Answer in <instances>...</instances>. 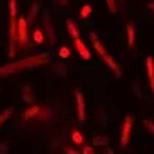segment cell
<instances>
[{
  "mask_svg": "<svg viewBox=\"0 0 154 154\" xmlns=\"http://www.w3.org/2000/svg\"><path fill=\"white\" fill-rule=\"evenodd\" d=\"M9 14L10 22H17V0H9Z\"/></svg>",
  "mask_w": 154,
  "mask_h": 154,
  "instance_id": "cell-14",
  "label": "cell"
},
{
  "mask_svg": "<svg viewBox=\"0 0 154 154\" xmlns=\"http://www.w3.org/2000/svg\"><path fill=\"white\" fill-rule=\"evenodd\" d=\"M75 48H76V51H78V54L82 56L83 59H91V54H90V51H88V48H86V44L78 37V39H75Z\"/></svg>",
  "mask_w": 154,
  "mask_h": 154,
  "instance_id": "cell-6",
  "label": "cell"
},
{
  "mask_svg": "<svg viewBox=\"0 0 154 154\" xmlns=\"http://www.w3.org/2000/svg\"><path fill=\"white\" fill-rule=\"evenodd\" d=\"M132 125H134V117L127 115L124 119V125H122V134H120V147L125 149L129 142H131V134H132Z\"/></svg>",
  "mask_w": 154,
  "mask_h": 154,
  "instance_id": "cell-2",
  "label": "cell"
},
{
  "mask_svg": "<svg viewBox=\"0 0 154 154\" xmlns=\"http://www.w3.org/2000/svg\"><path fill=\"white\" fill-rule=\"evenodd\" d=\"M71 139H73V142H75V144H78V146H82V144H83V136H82V132L76 131V129L71 132Z\"/></svg>",
  "mask_w": 154,
  "mask_h": 154,
  "instance_id": "cell-19",
  "label": "cell"
},
{
  "mask_svg": "<svg viewBox=\"0 0 154 154\" xmlns=\"http://www.w3.org/2000/svg\"><path fill=\"white\" fill-rule=\"evenodd\" d=\"M49 61V53H41V54L36 56H29V58L19 59V61H14L17 69H29V68H36V66H41V64L48 63Z\"/></svg>",
  "mask_w": 154,
  "mask_h": 154,
  "instance_id": "cell-1",
  "label": "cell"
},
{
  "mask_svg": "<svg viewBox=\"0 0 154 154\" xmlns=\"http://www.w3.org/2000/svg\"><path fill=\"white\" fill-rule=\"evenodd\" d=\"M105 2H107V7H109L110 12L115 14V12H117V2H115V0H105Z\"/></svg>",
  "mask_w": 154,
  "mask_h": 154,
  "instance_id": "cell-22",
  "label": "cell"
},
{
  "mask_svg": "<svg viewBox=\"0 0 154 154\" xmlns=\"http://www.w3.org/2000/svg\"><path fill=\"white\" fill-rule=\"evenodd\" d=\"M41 113V107H37V105H31L26 112L22 113V119L24 120H31V119H37V115Z\"/></svg>",
  "mask_w": 154,
  "mask_h": 154,
  "instance_id": "cell-8",
  "label": "cell"
},
{
  "mask_svg": "<svg viewBox=\"0 0 154 154\" xmlns=\"http://www.w3.org/2000/svg\"><path fill=\"white\" fill-rule=\"evenodd\" d=\"M56 69H58V73L61 75V76H66V73H68V66H66L64 63L56 64Z\"/></svg>",
  "mask_w": 154,
  "mask_h": 154,
  "instance_id": "cell-21",
  "label": "cell"
},
{
  "mask_svg": "<svg viewBox=\"0 0 154 154\" xmlns=\"http://www.w3.org/2000/svg\"><path fill=\"white\" fill-rule=\"evenodd\" d=\"M37 12H39V2H34V4H32V7H31V10H29V15L26 17L29 24H32L34 20H36Z\"/></svg>",
  "mask_w": 154,
  "mask_h": 154,
  "instance_id": "cell-15",
  "label": "cell"
},
{
  "mask_svg": "<svg viewBox=\"0 0 154 154\" xmlns=\"http://www.w3.org/2000/svg\"><path fill=\"white\" fill-rule=\"evenodd\" d=\"M103 61L107 63V66H109V68L112 69L113 73H115V76H117V78H120V76H122V69H120V66H119V63H117V61L113 59V56H110L109 53H107V54L103 56Z\"/></svg>",
  "mask_w": 154,
  "mask_h": 154,
  "instance_id": "cell-5",
  "label": "cell"
},
{
  "mask_svg": "<svg viewBox=\"0 0 154 154\" xmlns=\"http://www.w3.org/2000/svg\"><path fill=\"white\" fill-rule=\"evenodd\" d=\"M9 149L10 146L7 142H0V154H9Z\"/></svg>",
  "mask_w": 154,
  "mask_h": 154,
  "instance_id": "cell-25",
  "label": "cell"
},
{
  "mask_svg": "<svg viewBox=\"0 0 154 154\" xmlns=\"http://www.w3.org/2000/svg\"><path fill=\"white\" fill-rule=\"evenodd\" d=\"M152 9H154V4H152Z\"/></svg>",
  "mask_w": 154,
  "mask_h": 154,
  "instance_id": "cell-31",
  "label": "cell"
},
{
  "mask_svg": "<svg viewBox=\"0 0 154 154\" xmlns=\"http://www.w3.org/2000/svg\"><path fill=\"white\" fill-rule=\"evenodd\" d=\"M105 154H113V151H112V149H109V147H107V149H105Z\"/></svg>",
  "mask_w": 154,
  "mask_h": 154,
  "instance_id": "cell-30",
  "label": "cell"
},
{
  "mask_svg": "<svg viewBox=\"0 0 154 154\" xmlns=\"http://www.w3.org/2000/svg\"><path fill=\"white\" fill-rule=\"evenodd\" d=\"M125 31H127V46H129V48H134V41H136V31H134V24H132V22H127Z\"/></svg>",
  "mask_w": 154,
  "mask_h": 154,
  "instance_id": "cell-10",
  "label": "cell"
},
{
  "mask_svg": "<svg viewBox=\"0 0 154 154\" xmlns=\"http://www.w3.org/2000/svg\"><path fill=\"white\" fill-rule=\"evenodd\" d=\"M32 39H34L36 44H42V42H44V32H42L41 29H36V31L32 32Z\"/></svg>",
  "mask_w": 154,
  "mask_h": 154,
  "instance_id": "cell-18",
  "label": "cell"
},
{
  "mask_svg": "<svg viewBox=\"0 0 154 154\" xmlns=\"http://www.w3.org/2000/svg\"><path fill=\"white\" fill-rule=\"evenodd\" d=\"M90 39H91V42H93V48H95V49H97V53H98V54L102 56V58H103V56L107 54V51H105L103 44H102V42L98 41V37H97L95 34H93V32H91V34H90Z\"/></svg>",
  "mask_w": 154,
  "mask_h": 154,
  "instance_id": "cell-12",
  "label": "cell"
},
{
  "mask_svg": "<svg viewBox=\"0 0 154 154\" xmlns=\"http://www.w3.org/2000/svg\"><path fill=\"white\" fill-rule=\"evenodd\" d=\"M51 117H53V115H51V110L49 109H41V113L37 115L39 120H51Z\"/></svg>",
  "mask_w": 154,
  "mask_h": 154,
  "instance_id": "cell-20",
  "label": "cell"
},
{
  "mask_svg": "<svg viewBox=\"0 0 154 154\" xmlns=\"http://www.w3.org/2000/svg\"><path fill=\"white\" fill-rule=\"evenodd\" d=\"M83 154H93V147L88 146V144H85L83 146Z\"/></svg>",
  "mask_w": 154,
  "mask_h": 154,
  "instance_id": "cell-27",
  "label": "cell"
},
{
  "mask_svg": "<svg viewBox=\"0 0 154 154\" xmlns=\"http://www.w3.org/2000/svg\"><path fill=\"white\" fill-rule=\"evenodd\" d=\"M109 142H110V139L107 136H97L95 139H93V142H91V146H109Z\"/></svg>",
  "mask_w": 154,
  "mask_h": 154,
  "instance_id": "cell-17",
  "label": "cell"
},
{
  "mask_svg": "<svg viewBox=\"0 0 154 154\" xmlns=\"http://www.w3.org/2000/svg\"><path fill=\"white\" fill-rule=\"evenodd\" d=\"M27 19L19 17L17 20V42L19 46H26L29 42V31H27Z\"/></svg>",
  "mask_w": 154,
  "mask_h": 154,
  "instance_id": "cell-3",
  "label": "cell"
},
{
  "mask_svg": "<svg viewBox=\"0 0 154 154\" xmlns=\"http://www.w3.org/2000/svg\"><path fill=\"white\" fill-rule=\"evenodd\" d=\"M66 152H68V154H80V152H78V151L71 149V147H68V149H66Z\"/></svg>",
  "mask_w": 154,
  "mask_h": 154,
  "instance_id": "cell-29",
  "label": "cell"
},
{
  "mask_svg": "<svg viewBox=\"0 0 154 154\" xmlns=\"http://www.w3.org/2000/svg\"><path fill=\"white\" fill-rule=\"evenodd\" d=\"M144 125H146V129H147L151 134H154V122L152 120H144Z\"/></svg>",
  "mask_w": 154,
  "mask_h": 154,
  "instance_id": "cell-26",
  "label": "cell"
},
{
  "mask_svg": "<svg viewBox=\"0 0 154 154\" xmlns=\"http://www.w3.org/2000/svg\"><path fill=\"white\" fill-rule=\"evenodd\" d=\"M14 73H19V69H17V66H15L14 61L9 63V64H5V66H0V78L10 76V75H14Z\"/></svg>",
  "mask_w": 154,
  "mask_h": 154,
  "instance_id": "cell-9",
  "label": "cell"
},
{
  "mask_svg": "<svg viewBox=\"0 0 154 154\" xmlns=\"http://www.w3.org/2000/svg\"><path fill=\"white\" fill-rule=\"evenodd\" d=\"M149 86H151V90H152V93H154V76H149Z\"/></svg>",
  "mask_w": 154,
  "mask_h": 154,
  "instance_id": "cell-28",
  "label": "cell"
},
{
  "mask_svg": "<svg viewBox=\"0 0 154 154\" xmlns=\"http://www.w3.org/2000/svg\"><path fill=\"white\" fill-rule=\"evenodd\" d=\"M12 112H14V109H12V107H7V109L4 110V112H0V127H2V125H4V124L10 119Z\"/></svg>",
  "mask_w": 154,
  "mask_h": 154,
  "instance_id": "cell-16",
  "label": "cell"
},
{
  "mask_svg": "<svg viewBox=\"0 0 154 154\" xmlns=\"http://www.w3.org/2000/svg\"><path fill=\"white\" fill-rule=\"evenodd\" d=\"M75 97H76V110H78V120L80 122H85L86 120V110H85V98H83L82 91L76 90L75 91Z\"/></svg>",
  "mask_w": 154,
  "mask_h": 154,
  "instance_id": "cell-4",
  "label": "cell"
},
{
  "mask_svg": "<svg viewBox=\"0 0 154 154\" xmlns=\"http://www.w3.org/2000/svg\"><path fill=\"white\" fill-rule=\"evenodd\" d=\"M80 14H82V17H83V19H86L88 15L91 14V5H88V4L83 5V9H82V12H80Z\"/></svg>",
  "mask_w": 154,
  "mask_h": 154,
  "instance_id": "cell-23",
  "label": "cell"
},
{
  "mask_svg": "<svg viewBox=\"0 0 154 154\" xmlns=\"http://www.w3.org/2000/svg\"><path fill=\"white\" fill-rule=\"evenodd\" d=\"M68 56H69V49H68V48H59V58L66 59Z\"/></svg>",
  "mask_w": 154,
  "mask_h": 154,
  "instance_id": "cell-24",
  "label": "cell"
},
{
  "mask_svg": "<svg viewBox=\"0 0 154 154\" xmlns=\"http://www.w3.org/2000/svg\"><path fill=\"white\" fill-rule=\"evenodd\" d=\"M66 27H68V34L73 37V39H78V37H80V32H78L76 24L73 22V19H68V22H66Z\"/></svg>",
  "mask_w": 154,
  "mask_h": 154,
  "instance_id": "cell-13",
  "label": "cell"
},
{
  "mask_svg": "<svg viewBox=\"0 0 154 154\" xmlns=\"http://www.w3.org/2000/svg\"><path fill=\"white\" fill-rule=\"evenodd\" d=\"M44 29H46V36L49 37V41L54 42L56 41L54 27H53V22H51V17H49V14H48V12L44 14Z\"/></svg>",
  "mask_w": 154,
  "mask_h": 154,
  "instance_id": "cell-7",
  "label": "cell"
},
{
  "mask_svg": "<svg viewBox=\"0 0 154 154\" xmlns=\"http://www.w3.org/2000/svg\"><path fill=\"white\" fill-rule=\"evenodd\" d=\"M22 100L29 105H34V93L29 85H22Z\"/></svg>",
  "mask_w": 154,
  "mask_h": 154,
  "instance_id": "cell-11",
  "label": "cell"
}]
</instances>
